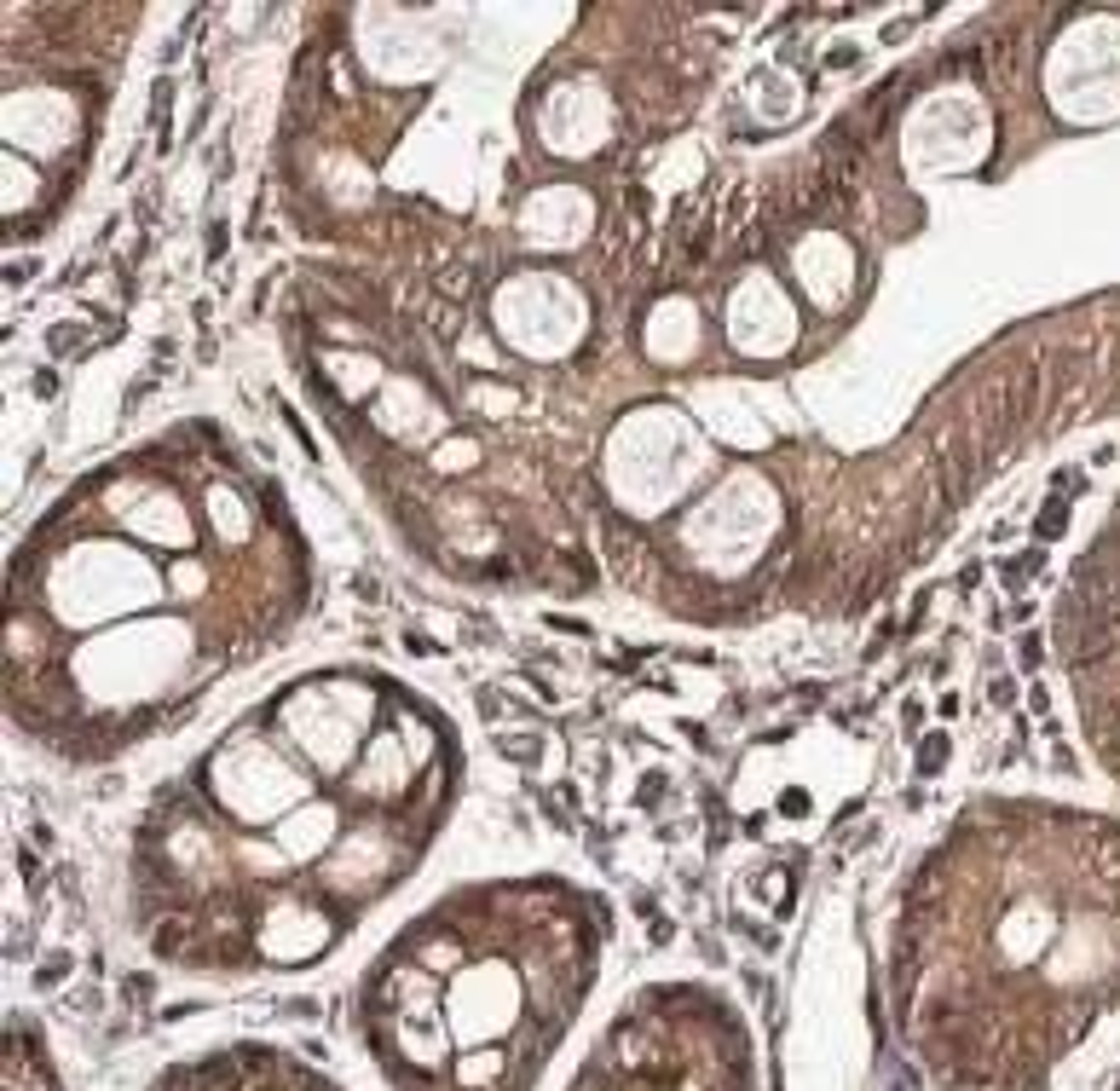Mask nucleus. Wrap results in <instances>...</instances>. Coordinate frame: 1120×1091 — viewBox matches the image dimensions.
<instances>
[{
	"label": "nucleus",
	"instance_id": "nucleus-1",
	"mask_svg": "<svg viewBox=\"0 0 1120 1091\" xmlns=\"http://www.w3.org/2000/svg\"><path fill=\"white\" fill-rule=\"evenodd\" d=\"M595 976V913L566 890H486L393 942L364 1040L399 1091H526Z\"/></svg>",
	"mask_w": 1120,
	"mask_h": 1091
},
{
	"label": "nucleus",
	"instance_id": "nucleus-4",
	"mask_svg": "<svg viewBox=\"0 0 1120 1091\" xmlns=\"http://www.w3.org/2000/svg\"><path fill=\"white\" fill-rule=\"evenodd\" d=\"M1063 515H1069V492H1052L1046 515L1034 520V538H1057V532H1063Z\"/></svg>",
	"mask_w": 1120,
	"mask_h": 1091
},
{
	"label": "nucleus",
	"instance_id": "nucleus-3",
	"mask_svg": "<svg viewBox=\"0 0 1120 1091\" xmlns=\"http://www.w3.org/2000/svg\"><path fill=\"white\" fill-rule=\"evenodd\" d=\"M150 1091H335V1086L318 1080V1075H307V1069H295L278 1051L243 1046V1051H226V1057L173 1069L162 1086H150Z\"/></svg>",
	"mask_w": 1120,
	"mask_h": 1091
},
{
	"label": "nucleus",
	"instance_id": "nucleus-5",
	"mask_svg": "<svg viewBox=\"0 0 1120 1091\" xmlns=\"http://www.w3.org/2000/svg\"><path fill=\"white\" fill-rule=\"evenodd\" d=\"M919 762H924V774H936V768L947 762V739H924V751H919Z\"/></svg>",
	"mask_w": 1120,
	"mask_h": 1091
},
{
	"label": "nucleus",
	"instance_id": "nucleus-2",
	"mask_svg": "<svg viewBox=\"0 0 1120 1091\" xmlns=\"http://www.w3.org/2000/svg\"><path fill=\"white\" fill-rule=\"evenodd\" d=\"M572 1091H757V1075L716 994L653 988L606 1028Z\"/></svg>",
	"mask_w": 1120,
	"mask_h": 1091
}]
</instances>
